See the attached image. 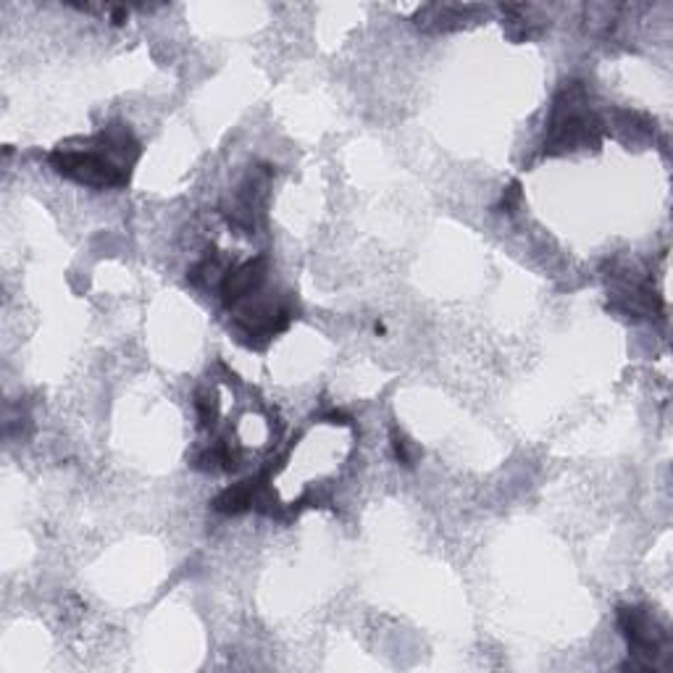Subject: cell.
I'll return each instance as SVG.
<instances>
[{
  "instance_id": "6",
  "label": "cell",
  "mask_w": 673,
  "mask_h": 673,
  "mask_svg": "<svg viewBox=\"0 0 673 673\" xmlns=\"http://www.w3.org/2000/svg\"><path fill=\"white\" fill-rule=\"evenodd\" d=\"M198 413H200V424L203 427H211L214 424V398L208 395H198Z\"/></svg>"
},
{
  "instance_id": "3",
  "label": "cell",
  "mask_w": 673,
  "mask_h": 673,
  "mask_svg": "<svg viewBox=\"0 0 673 673\" xmlns=\"http://www.w3.org/2000/svg\"><path fill=\"white\" fill-rule=\"evenodd\" d=\"M266 272H269V261H266V255H258V258L243 263L240 269L224 274V279H221L224 303H226V306H235V303H240L243 298L253 295V292L263 284Z\"/></svg>"
},
{
  "instance_id": "5",
  "label": "cell",
  "mask_w": 673,
  "mask_h": 673,
  "mask_svg": "<svg viewBox=\"0 0 673 673\" xmlns=\"http://www.w3.org/2000/svg\"><path fill=\"white\" fill-rule=\"evenodd\" d=\"M255 502V484L253 482H240L229 490H224L218 497H216L214 508L218 513H226V516H235V513H243L250 505Z\"/></svg>"
},
{
  "instance_id": "2",
  "label": "cell",
  "mask_w": 673,
  "mask_h": 673,
  "mask_svg": "<svg viewBox=\"0 0 673 673\" xmlns=\"http://www.w3.org/2000/svg\"><path fill=\"white\" fill-rule=\"evenodd\" d=\"M618 626L637 655H655L660 650L663 632L642 608H618Z\"/></svg>"
},
{
  "instance_id": "7",
  "label": "cell",
  "mask_w": 673,
  "mask_h": 673,
  "mask_svg": "<svg viewBox=\"0 0 673 673\" xmlns=\"http://www.w3.org/2000/svg\"><path fill=\"white\" fill-rule=\"evenodd\" d=\"M392 450H395V458H398L402 466H410V456H408V442L402 439V434H398V429L392 431Z\"/></svg>"
},
{
  "instance_id": "4",
  "label": "cell",
  "mask_w": 673,
  "mask_h": 673,
  "mask_svg": "<svg viewBox=\"0 0 673 673\" xmlns=\"http://www.w3.org/2000/svg\"><path fill=\"white\" fill-rule=\"evenodd\" d=\"M474 8H463V5H427L419 14V27L424 30H450L458 27L460 22H466V14Z\"/></svg>"
},
{
  "instance_id": "1",
  "label": "cell",
  "mask_w": 673,
  "mask_h": 673,
  "mask_svg": "<svg viewBox=\"0 0 673 673\" xmlns=\"http://www.w3.org/2000/svg\"><path fill=\"white\" fill-rule=\"evenodd\" d=\"M97 148H59L51 153V166L74 182L88 184L95 189L106 187H122L129 180V166L137 161L140 145L132 137V132L122 124L106 126L95 137Z\"/></svg>"
}]
</instances>
